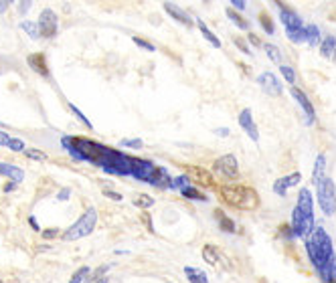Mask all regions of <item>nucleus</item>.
<instances>
[{
  "instance_id": "1",
  "label": "nucleus",
  "mask_w": 336,
  "mask_h": 283,
  "mask_svg": "<svg viewBox=\"0 0 336 283\" xmlns=\"http://www.w3.org/2000/svg\"><path fill=\"white\" fill-rule=\"evenodd\" d=\"M306 249H308V257L310 261L314 263L316 271L322 273L324 267L334 259V251H332V241L328 237V233L322 229V227H316L312 231V235L306 241Z\"/></svg>"
},
{
  "instance_id": "2",
  "label": "nucleus",
  "mask_w": 336,
  "mask_h": 283,
  "mask_svg": "<svg viewBox=\"0 0 336 283\" xmlns=\"http://www.w3.org/2000/svg\"><path fill=\"white\" fill-rule=\"evenodd\" d=\"M221 200L235 206L239 211H255L259 206V194L251 186H243V184H229V186H221L219 188Z\"/></svg>"
},
{
  "instance_id": "3",
  "label": "nucleus",
  "mask_w": 336,
  "mask_h": 283,
  "mask_svg": "<svg viewBox=\"0 0 336 283\" xmlns=\"http://www.w3.org/2000/svg\"><path fill=\"white\" fill-rule=\"evenodd\" d=\"M97 225V211L95 208H87V211L73 223L65 233H61V239L63 241H77L83 239L87 235H91L93 229Z\"/></svg>"
},
{
  "instance_id": "4",
  "label": "nucleus",
  "mask_w": 336,
  "mask_h": 283,
  "mask_svg": "<svg viewBox=\"0 0 336 283\" xmlns=\"http://www.w3.org/2000/svg\"><path fill=\"white\" fill-rule=\"evenodd\" d=\"M99 168H102L106 174H111V176H128V174H132V158L128 154L109 148L107 154H106V160Z\"/></svg>"
},
{
  "instance_id": "5",
  "label": "nucleus",
  "mask_w": 336,
  "mask_h": 283,
  "mask_svg": "<svg viewBox=\"0 0 336 283\" xmlns=\"http://www.w3.org/2000/svg\"><path fill=\"white\" fill-rule=\"evenodd\" d=\"M316 194H318V204L322 208V213L326 216H332L336 213V186L332 178H322L316 184Z\"/></svg>"
},
{
  "instance_id": "6",
  "label": "nucleus",
  "mask_w": 336,
  "mask_h": 283,
  "mask_svg": "<svg viewBox=\"0 0 336 283\" xmlns=\"http://www.w3.org/2000/svg\"><path fill=\"white\" fill-rule=\"evenodd\" d=\"M213 172H217V174L225 176V178H233L235 180V178L239 176V162H237V158H235L233 154L221 156L219 160H215Z\"/></svg>"
},
{
  "instance_id": "7",
  "label": "nucleus",
  "mask_w": 336,
  "mask_h": 283,
  "mask_svg": "<svg viewBox=\"0 0 336 283\" xmlns=\"http://www.w3.org/2000/svg\"><path fill=\"white\" fill-rule=\"evenodd\" d=\"M292 233H294V239L296 237H310L312 235V231H314V220H310L306 218L302 213H300V208H294L292 211Z\"/></svg>"
},
{
  "instance_id": "8",
  "label": "nucleus",
  "mask_w": 336,
  "mask_h": 283,
  "mask_svg": "<svg viewBox=\"0 0 336 283\" xmlns=\"http://www.w3.org/2000/svg\"><path fill=\"white\" fill-rule=\"evenodd\" d=\"M156 164L152 160H142V158H132V176L136 180H142V182H150L154 172H156Z\"/></svg>"
},
{
  "instance_id": "9",
  "label": "nucleus",
  "mask_w": 336,
  "mask_h": 283,
  "mask_svg": "<svg viewBox=\"0 0 336 283\" xmlns=\"http://www.w3.org/2000/svg\"><path fill=\"white\" fill-rule=\"evenodd\" d=\"M39 31L43 39H53L57 34V15L51 8H45L41 15H39Z\"/></svg>"
},
{
  "instance_id": "10",
  "label": "nucleus",
  "mask_w": 336,
  "mask_h": 283,
  "mask_svg": "<svg viewBox=\"0 0 336 283\" xmlns=\"http://www.w3.org/2000/svg\"><path fill=\"white\" fill-rule=\"evenodd\" d=\"M278 8H280V17H282V22H283V27H285V33L298 31V29L304 27V24H302V18L298 17L296 10H292L290 6H285L283 2H278Z\"/></svg>"
},
{
  "instance_id": "11",
  "label": "nucleus",
  "mask_w": 336,
  "mask_h": 283,
  "mask_svg": "<svg viewBox=\"0 0 336 283\" xmlns=\"http://www.w3.org/2000/svg\"><path fill=\"white\" fill-rule=\"evenodd\" d=\"M257 83H259V87L264 89L267 95H271V97H278V95H282V83H280V79L273 75L271 71H265V73H261V75L257 77Z\"/></svg>"
},
{
  "instance_id": "12",
  "label": "nucleus",
  "mask_w": 336,
  "mask_h": 283,
  "mask_svg": "<svg viewBox=\"0 0 336 283\" xmlns=\"http://www.w3.org/2000/svg\"><path fill=\"white\" fill-rule=\"evenodd\" d=\"M292 91V97L294 100L300 103V107H302V112L306 114V121L308 124H312V121L316 119V114H314V107H312V103H310V100H308V95L300 89V87H292L290 89Z\"/></svg>"
},
{
  "instance_id": "13",
  "label": "nucleus",
  "mask_w": 336,
  "mask_h": 283,
  "mask_svg": "<svg viewBox=\"0 0 336 283\" xmlns=\"http://www.w3.org/2000/svg\"><path fill=\"white\" fill-rule=\"evenodd\" d=\"M239 126L243 128V132L249 136V140L257 142L259 140V132H257V126H255V121H253V114H251V109H241V114H239Z\"/></svg>"
},
{
  "instance_id": "14",
  "label": "nucleus",
  "mask_w": 336,
  "mask_h": 283,
  "mask_svg": "<svg viewBox=\"0 0 336 283\" xmlns=\"http://www.w3.org/2000/svg\"><path fill=\"white\" fill-rule=\"evenodd\" d=\"M203 259H205L209 265H213V267L223 265L225 269H231L229 261L225 259V257H223V253L215 247V245H205V247H203Z\"/></svg>"
},
{
  "instance_id": "15",
  "label": "nucleus",
  "mask_w": 336,
  "mask_h": 283,
  "mask_svg": "<svg viewBox=\"0 0 336 283\" xmlns=\"http://www.w3.org/2000/svg\"><path fill=\"white\" fill-rule=\"evenodd\" d=\"M189 170H191V176L201 182V186L211 188V190H219L221 188L219 184L215 182V178H213V172H207L205 168H196V166H191Z\"/></svg>"
},
{
  "instance_id": "16",
  "label": "nucleus",
  "mask_w": 336,
  "mask_h": 283,
  "mask_svg": "<svg viewBox=\"0 0 336 283\" xmlns=\"http://www.w3.org/2000/svg\"><path fill=\"white\" fill-rule=\"evenodd\" d=\"M298 208H300V213L310 218V220H314V200H312V194H310L308 188H302L300 194H298Z\"/></svg>"
},
{
  "instance_id": "17",
  "label": "nucleus",
  "mask_w": 336,
  "mask_h": 283,
  "mask_svg": "<svg viewBox=\"0 0 336 283\" xmlns=\"http://www.w3.org/2000/svg\"><path fill=\"white\" fill-rule=\"evenodd\" d=\"M300 180H302V174H300V172H292V174H288V176L278 178L276 182H273V192H276V194H285V190L292 188V186H296V184L300 182Z\"/></svg>"
},
{
  "instance_id": "18",
  "label": "nucleus",
  "mask_w": 336,
  "mask_h": 283,
  "mask_svg": "<svg viewBox=\"0 0 336 283\" xmlns=\"http://www.w3.org/2000/svg\"><path fill=\"white\" fill-rule=\"evenodd\" d=\"M27 63L29 67L35 71V73H39V75L43 77H49V65H47V59L43 53H33L27 57Z\"/></svg>"
},
{
  "instance_id": "19",
  "label": "nucleus",
  "mask_w": 336,
  "mask_h": 283,
  "mask_svg": "<svg viewBox=\"0 0 336 283\" xmlns=\"http://www.w3.org/2000/svg\"><path fill=\"white\" fill-rule=\"evenodd\" d=\"M148 184H152V186H156V188H160V190H172V178H170V174L166 172V168H156V172H154V176H152V180L148 182Z\"/></svg>"
},
{
  "instance_id": "20",
  "label": "nucleus",
  "mask_w": 336,
  "mask_h": 283,
  "mask_svg": "<svg viewBox=\"0 0 336 283\" xmlns=\"http://www.w3.org/2000/svg\"><path fill=\"white\" fill-rule=\"evenodd\" d=\"M0 176H4V178H8L10 182L18 184V182H22V180H24V172H22L18 166H15V164L0 162Z\"/></svg>"
},
{
  "instance_id": "21",
  "label": "nucleus",
  "mask_w": 336,
  "mask_h": 283,
  "mask_svg": "<svg viewBox=\"0 0 336 283\" xmlns=\"http://www.w3.org/2000/svg\"><path fill=\"white\" fill-rule=\"evenodd\" d=\"M164 10L168 12L172 18H177L178 22H182L184 27H193V18L189 17V12H184L182 8H178L174 2H164Z\"/></svg>"
},
{
  "instance_id": "22",
  "label": "nucleus",
  "mask_w": 336,
  "mask_h": 283,
  "mask_svg": "<svg viewBox=\"0 0 336 283\" xmlns=\"http://www.w3.org/2000/svg\"><path fill=\"white\" fill-rule=\"evenodd\" d=\"M320 53L324 59H334L336 57V36L328 34L320 41Z\"/></svg>"
},
{
  "instance_id": "23",
  "label": "nucleus",
  "mask_w": 336,
  "mask_h": 283,
  "mask_svg": "<svg viewBox=\"0 0 336 283\" xmlns=\"http://www.w3.org/2000/svg\"><path fill=\"white\" fill-rule=\"evenodd\" d=\"M215 218H217V223H219V229L223 233H235V223L233 220L221 211V208H217L215 211Z\"/></svg>"
},
{
  "instance_id": "24",
  "label": "nucleus",
  "mask_w": 336,
  "mask_h": 283,
  "mask_svg": "<svg viewBox=\"0 0 336 283\" xmlns=\"http://www.w3.org/2000/svg\"><path fill=\"white\" fill-rule=\"evenodd\" d=\"M324 168H326V156H324V154H318L316 164H314V172H312L314 184H318L322 178H324Z\"/></svg>"
},
{
  "instance_id": "25",
  "label": "nucleus",
  "mask_w": 336,
  "mask_h": 283,
  "mask_svg": "<svg viewBox=\"0 0 336 283\" xmlns=\"http://www.w3.org/2000/svg\"><path fill=\"white\" fill-rule=\"evenodd\" d=\"M184 275L189 277L191 283H209L207 273L201 271V269H195V267H184Z\"/></svg>"
},
{
  "instance_id": "26",
  "label": "nucleus",
  "mask_w": 336,
  "mask_h": 283,
  "mask_svg": "<svg viewBox=\"0 0 336 283\" xmlns=\"http://www.w3.org/2000/svg\"><path fill=\"white\" fill-rule=\"evenodd\" d=\"M196 27H198V29H201L203 36H205V39H207V41H209L211 45H213V47H217V49L221 47V41H219V36H217V34H213V31H211V29L207 27V24H205V22H203L201 18H198V20H196Z\"/></svg>"
},
{
  "instance_id": "27",
  "label": "nucleus",
  "mask_w": 336,
  "mask_h": 283,
  "mask_svg": "<svg viewBox=\"0 0 336 283\" xmlns=\"http://www.w3.org/2000/svg\"><path fill=\"white\" fill-rule=\"evenodd\" d=\"M304 33H306V43L308 45H320V29L316 27V24H308V27H304Z\"/></svg>"
},
{
  "instance_id": "28",
  "label": "nucleus",
  "mask_w": 336,
  "mask_h": 283,
  "mask_svg": "<svg viewBox=\"0 0 336 283\" xmlns=\"http://www.w3.org/2000/svg\"><path fill=\"white\" fill-rule=\"evenodd\" d=\"M132 202H134V206L142 208V211H148V208H152L154 199H152V196H148V194H142V192H140V194H134Z\"/></svg>"
},
{
  "instance_id": "29",
  "label": "nucleus",
  "mask_w": 336,
  "mask_h": 283,
  "mask_svg": "<svg viewBox=\"0 0 336 283\" xmlns=\"http://www.w3.org/2000/svg\"><path fill=\"white\" fill-rule=\"evenodd\" d=\"M20 29L27 33L31 39H41V31H39V24L36 22H31V20H22L20 22Z\"/></svg>"
},
{
  "instance_id": "30",
  "label": "nucleus",
  "mask_w": 336,
  "mask_h": 283,
  "mask_svg": "<svg viewBox=\"0 0 336 283\" xmlns=\"http://www.w3.org/2000/svg\"><path fill=\"white\" fill-rule=\"evenodd\" d=\"M227 17H229V20H233L235 24H237V29H241V31H247V29H249V22H247L237 10L227 8Z\"/></svg>"
},
{
  "instance_id": "31",
  "label": "nucleus",
  "mask_w": 336,
  "mask_h": 283,
  "mask_svg": "<svg viewBox=\"0 0 336 283\" xmlns=\"http://www.w3.org/2000/svg\"><path fill=\"white\" fill-rule=\"evenodd\" d=\"M180 194L184 196V199H191V200H207V196L198 190V188H193V186H186L180 190Z\"/></svg>"
},
{
  "instance_id": "32",
  "label": "nucleus",
  "mask_w": 336,
  "mask_h": 283,
  "mask_svg": "<svg viewBox=\"0 0 336 283\" xmlns=\"http://www.w3.org/2000/svg\"><path fill=\"white\" fill-rule=\"evenodd\" d=\"M259 22H261V29H264L267 34L276 33V29H273V20H271V17L267 15V12H259Z\"/></svg>"
},
{
  "instance_id": "33",
  "label": "nucleus",
  "mask_w": 336,
  "mask_h": 283,
  "mask_svg": "<svg viewBox=\"0 0 336 283\" xmlns=\"http://www.w3.org/2000/svg\"><path fill=\"white\" fill-rule=\"evenodd\" d=\"M87 277H89V267L87 265H83V267H79L75 273L71 275V279H69V283H83Z\"/></svg>"
},
{
  "instance_id": "34",
  "label": "nucleus",
  "mask_w": 336,
  "mask_h": 283,
  "mask_svg": "<svg viewBox=\"0 0 336 283\" xmlns=\"http://www.w3.org/2000/svg\"><path fill=\"white\" fill-rule=\"evenodd\" d=\"M265 53H267V57L273 61V63L282 65V51H280L276 45H265Z\"/></svg>"
},
{
  "instance_id": "35",
  "label": "nucleus",
  "mask_w": 336,
  "mask_h": 283,
  "mask_svg": "<svg viewBox=\"0 0 336 283\" xmlns=\"http://www.w3.org/2000/svg\"><path fill=\"white\" fill-rule=\"evenodd\" d=\"M186 186H191V176H189V174H180V176H177V178H172V190H174V188L182 190V188H186Z\"/></svg>"
},
{
  "instance_id": "36",
  "label": "nucleus",
  "mask_w": 336,
  "mask_h": 283,
  "mask_svg": "<svg viewBox=\"0 0 336 283\" xmlns=\"http://www.w3.org/2000/svg\"><path fill=\"white\" fill-rule=\"evenodd\" d=\"M109 267H111V265H102V267H97V271H95V273H91V275L87 277L85 281H87V283H93L95 279H102V277H106V273L109 271Z\"/></svg>"
},
{
  "instance_id": "37",
  "label": "nucleus",
  "mask_w": 336,
  "mask_h": 283,
  "mask_svg": "<svg viewBox=\"0 0 336 283\" xmlns=\"http://www.w3.org/2000/svg\"><path fill=\"white\" fill-rule=\"evenodd\" d=\"M285 34H288V39H290L292 43H302V41H306L304 27H302V29H298V31H290V33H285Z\"/></svg>"
},
{
  "instance_id": "38",
  "label": "nucleus",
  "mask_w": 336,
  "mask_h": 283,
  "mask_svg": "<svg viewBox=\"0 0 336 283\" xmlns=\"http://www.w3.org/2000/svg\"><path fill=\"white\" fill-rule=\"evenodd\" d=\"M280 71H282L283 79L288 81V83H292V85H294V81H296V71H294L292 67H288V65H280Z\"/></svg>"
},
{
  "instance_id": "39",
  "label": "nucleus",
  "mask_w": 336,
  "mask_h": 283,
  "mask_svg": "<svg viewBox=\"0 0 336 283\" xmlns=\"http://www.w3.org/2000/svg\"><path fill=\"white\" fill-rule=\"evenodd\" d=\"M233 43H235V47H237L243 55H249V57H251V51H249V45H247V41H243L241 36H235Z\"/></svg>"
},
{
  "instance_id": "40",
  "label": "nucleus",
  "mask_w": 336,
  "mask_h": 283,
  "mask_svg": "<svg viewBox=\"0 0 336 283\" xmlns=\"http://www.w3.org/2000/svg\"><path fill=\"white\" fill-rule=\"evenodd\" d=\"M8 148H10L12 152H22L24 150V140H20V138H10Z\"/></svg>"
},
{
  "instance_id": "41",
  "label": "nucleus",
  "mask_w": 336,
  "mask_h": 283,
  "mask_svg": "<svg viewBox=\"0 0 336 283\" xmlns=\"http://www.w3.org/2000/svg\"><path fill=\"white\" fill-rule=\"evenodd\" d=\"M134 43L138 45V47H142V49H146V51H150V53H154L156 51V47L152 45V43H148V41H144L142 36H134Z\"/></svg>"
},
{
  "instance_id": "42",
  "label": "nucleus",
  "mask_w": 336,
  "mask_h": 283,
  "mask_svg": "<svg viewBox=\"0 0 336 283\" xmlns=\"http://www.w3.org/2000/svg\"><path fill=\"white\" fill-rule=\"evenodd\" d=\"M69 107H71V112H73V114H75V116H77V117H79V119L83 121V124H85L87 128H93V124H91V121H89V119H87V117H85V116H83V114L79 112V107H75V105H73V103H69Z\"/></svg>"
},
{
  "instance_id": "43",
  "label": "nucleus",
  "mask_w": 336,
  "mask_h": 283,
  "mask_svg": "<svg viewBox=\"0 0 336 283\" xmlns=\"http://www.w3.org/2000/svg\"><path fill=\"white\" fill-rule=\"evenodd\" d=\"M41 235H43V239L51 241V239H55V237H59V235H61V231L51 227V229H45V231H41Z\"/></svg>"
},
{
  "instance_id": "44",
  "label": "nucleus",
  "mask_w": 336,
  "mask_h": 283,
  "mask_svg": "<svg viewBox=\"0 0 336 283\" xmlns=\"http://www.w3.org/2000/svg\"><path fill=\"white\" fill-rule=\"evenodd\" d=\"M120 146H124V148H142L144 146V142L142 140H120Z\"/></svg>"
},
{
  "instance_id": "45",
  "label": "nucleus",
  "mask_w": 336,
  "mask_h": 283,
  "mask_svg": "<svg viewBox=\"0 0 336 283\" xmlns=\"http://www.w3.org/2000/svg\"><path fill=\"white\" fill-rule=\"evenodd\" d=\"M27 156L31 160H47V154L41 152V150H35V148H31V150H27Z\"/></svg>"
},
{
  "instance_id": "46",
  "label": "nucleus",
  "mask_w": 336,
  "mask_h": 283,
  "mask_svg": "<svg viewBox=\"0 0 336 283\" xmlns=\"http://www.w3.org/2000/svg\"><path fill=\"white\" fill-rule=\"evenodd\" d=\"M283 235V239H294V233H292V227L290 225H283L280 229V237Z\"/></svg>"
},
{
  "instance_id": "47",
  "label": "nucleus",
  "mask_w": 336,
  "mask_h": 283,
  "mask_svg": "<svg viewBox=\"0 0 336 283\" xmlns=\"http://www.w3.org/2000/svg\"><path fill=\"white\" fill-rule=\"evenodd\" d=\"M104 196H107V199H111V200H116V202H120L124 196L120 194V192H114V190H104Z\"/></svg>"
},
{
  "instance_id": "48",
  "label": "nucleus",
  "mask_w": 336,
  "mask_h": 283,
  "mask_svg": "<svg viewBox=\"0 0 336 283\" xmlns=\"http://www.w3.org/2000/svg\"><path fill=\"white\" fill-rule=\"evenodd\" d=\"M247 43H251L253 47H261V39H259L257 34H253V33L247 34Z\"/></svg>"
},
{
  "instance_id": "49",
  "label": "nucleus",
  "mask_w": 336,
  "mask_h": 283,
  "mask_svg": "<svg viewBox=\"0 0 336 283\" xmlns=\"http://www.w3.org/2000/svg\"><path fill=\"white\" fill-rule=\"evenodd\" d=\"M31 0H24V2H20L18 4V12H20V15H27V12H29V8H31Z\"/></svg>"
},
{
  "instance_id": "50",
  "label": "nucleus",
  "mask_w": 336,
  "mask_h": 283,
  "mask_svg": "<svg viewBox=\"0 0 336 283\" xmlns=\"http://www.w3.org/2000/svg\"><path fill=\"white\" fill-rule=\"evenodd\" d=\"M142 220H144V225H146V229L154 233V227H152V223H150V216H148V213H144V215H142Z\"/></svg>"
},
{
  "instance_id": "51",
  "label": "nucleus",
  "mask_w": 336,
  "mask_h": 283,
  "mask_svg": "<svg viewBox=\"0 0 336 283\" xmlns=\"http://www.w3.org/2000/svg\"><path fill=\"white\" fill-rule=\"evenodd\" d=\"M231 8H237V10H245V8H247V4H245V2H241V0H233V2H231Z\"/></svg>"
},
{
  "instance_id": "52",
  "label": "nucleus",
  "mask_w": 336,
  "mask_h": 283,
  "mask_svg": "<svg viewBox=\"0 0 336 283\" xmlns=\"http://www.w3.org/2000/svg\"><path fill=\"white\" fill-rule=\"evenodd\" d=\"M8 142H10V136H8V133L0 132V146H8Z\"/></svg>"
},
{
  "instance_id": "53",
  "label": "nucleus",
  "mask_w": 336,
  "mask_h": 283,
  "mask_svg": "<svg viewBox=\"0 0 336 283\" xmlns=\"http://www.w3.org/2000/svg\"><path fill=\"white\" fill-rule=\"evenodd\" d=\"M69 196H71V190H69V188H63V190L59 192V200H67Z\"/></svg>"
},
{
  "instance_id": "54",
  "label": "nucleus",
  "mask_w": 336,
  "mask_h": 283,
  "mask_svg": "<svg viewBox=\"0 0 336 283\" xmlns=\"http://www.w3.org/2000/svg\"><path fill=\"white\" fill-rule=\"evenodd\" d=\"M29 225H31L35 231H41V227H39V223H36V218H35V216H29Z\"/></svg>"
},
{
  "instance_id": "55",
  "label": "nucleus",
  "mask_w": 336,
  "mask_h": 283,
  "mask_svg": "<svg viewBox=\"0 0 336 283\" xmlns=\"http://www.w3.org/2000/svg\"><path fill=\"white\" fill-rule=\"evenodd\" d=\"M8 6H10L8 0H6V2H4V0H0V12H6V10H8Z\"/></svg>"
},
{
  "instance_id": "56",
  "label": "nucleus",
  "mask_w": 336,
  "mask_h": 283,
  "mask_svg": "<svg viewBox=\"0 0 336 283\" xmlns=\"http://www.w3.org/2000/svg\"><path fill=\"white\" fill-rule=\"evenodd\" d=\"M217 133H219V136H229V130L227 128H219Z\"/></svg>"
},
{
  "instance_id": "57",
  "label": "nucleus",
  "mask_w": 336,
  "mask_h": 283,
  "mask_svg": "<svg viewBox=\"0 0 336 283\" xmlns=\"http://www.w3.org/2000/svg\"><path fill=\"white\" fill-rule=\"evenodd\" d=\"M10 190H15V182H10V184H6V186H4V192H10Z\"/></svg>"
},
{
  "instance_id": "58",
  "label": "nucleus",
  "mask_w": 336,
  "mask_h": 283,
  "mask_svg": "<svg viewBox=\"0 0 336 283\" xmlns=\"http://www.w3.org/2000/svg\"><path fill=\"white\" fill-rule=\"evenodd\" d=\"M93 283H107V277H102V279H95Z\"/></svg>"
},
{
  "instance_id": "59",
  "label": "nucleus",
  "mask_w": 336,
  "mask_h": 283,
  "mask_svg": "<svg viewBox=\"0 0 336 283\" xmlns=\"http://www.w3.org/2000/svg\"><path fill=\"white\" fill-rule=\"evenodd\" d=\"M328 283H336V279H332V281H328Z\"/></svg>"
},
{
  "instance_id": "60",
  "label": "nucleus",
  "mask_w": 336,
  "mask_h": 283,
  "mask_svg": "<svg viewBox=\"0 0 336 283\" xmlns=\"http://www.w3.org/2000/svg\"><path fill=\"white\" fill-rule=\"evenodd\" d=\"M0 283H4V281H2V279H0Z\"/></svg>"
}]
</instances>
